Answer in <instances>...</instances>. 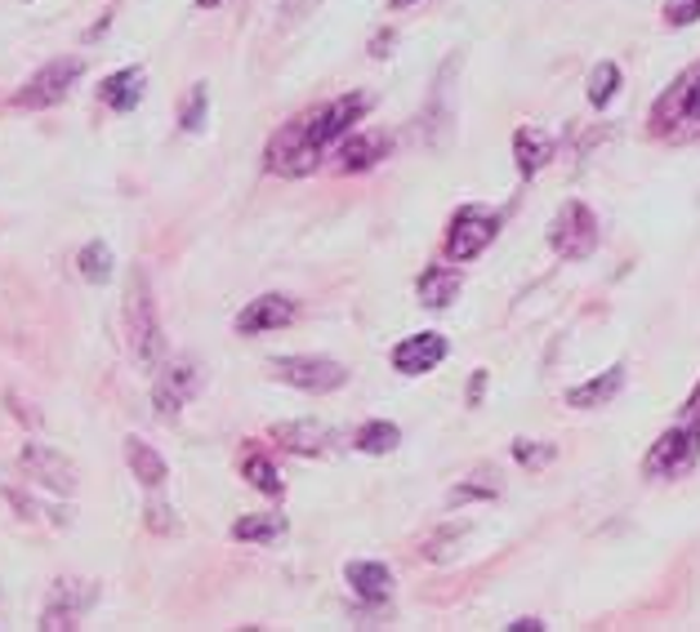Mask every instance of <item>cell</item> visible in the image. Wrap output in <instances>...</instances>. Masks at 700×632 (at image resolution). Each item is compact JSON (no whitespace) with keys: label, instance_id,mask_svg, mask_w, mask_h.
Returning a JSON list of instances; mask_svg holds the SVG:
<instances>
[{"label":"cell","instance_id":"obj_17","mask_svg":"<svg viewBox=\"0 0 700 632\" xmlns=\"http://www.w3.org/2000/svg\"><path fill=\"white\" fill-rule=\"evenodd\" d=\"M621 387H625V365H612L606 374H598V379L572 387V393H567V406H576V410H602L606 401L621 393Z\"/></svg>","mask_w":700,"mask_h":632},{"label":"cell","instance_id":"obj_8","mask_svg":"<svg viewBox=\"0 0 700 632\" xmlns=\"http://www.w3.org/2000/svg\"><path fill=\"white\" fill-rule=\"evenodd\" d=\"M268 370L272 379L299 387V393H335V387L348 383V370L331 357H277Z\"/></svg>","mask_w":700,"mask_h":632},{"label":"cell","instance_id":"obj_11","mask_svg":"<svg viewBox=\"0 0 700 632\" xmlns=\"http://www.w3.org/2000/svg\"><path fill=\"white\" fill-rule=\"evenodd\" d=\"M197 387H201V374L193 361H170L161 374H157V393H152V406L161 419H174L183 406H188L197 397Z\"/></svg>","mask_w":700,"mask_h":632},{"label":"cell","instance_id":"obj_28","mask_svg":"<svg viewBox=\"0 0 700 632\" xmlns=\"http://www.w3.org/2000/svg\"><path fill=\"white\" fill-rule=\"evenodd\" d=\"M553 446H540V442H513V459L518 463H527V468H544V463H553Z\"/></svg>","mask_w":700,"mask_h":632},{"label":"cell","instance_id":"obj_29","mask_svg":"<svg viewBox=\"0 0 700 632\" xmlns=\"http://www.w3.org/2000/svg\"><path fill=\"white\" fill-rule=\"evenodd\" d=\"M700 18V0H670L665 5V23L670 27H691Z\"/></svg>","mask_w":700,"mask_h":632},{"label":"cell","instance_id":"obj_12","mask_svg":"<svg viewBox=\"0 0 700 632\" xmlns=\"http://www.w3.org/2000/svg\"><path fill=\"white\" fill-rule=\"evenodd\" d=\"M299 317V303L291 295H259L237 312V334H263V330H282Z\"/></svg>","mask_w":700,"mask_h":632},{"label":"cell","instance_id":"obj_26","mask_svg":"<svg viewBox=\"0 0 700 632\" xmlns=\"http://www.w3.org/2000/svg\"><path fill=\"white\" fill-rule=\"evenodd\" d=\"M616 85H621V67L616 63L593 67V76H589V103L606 108V103H612V94H616Z\"/></svg>","mask_w":700,"mask_h":632},{"label":"cell","instance_id":"obj_2","mask_svg":"<svg viewBox=\"0 0 700 632\" xmlns=\"http://www.w3.org/2000/svg\"><path fill=\"white\" fill-rule=\"evenodd\" d=\"M700 459V383H696V393L687 397L683 406V419L656 436V446L647 450L642 459V472L651 481H674L683 472H691V463Z\"/></svg>","mask_w":700,"mask_h":632},{"label":"cell","instance_id":"obj_36","mask_svg":"<svg viewBox=\"0 0 700 632\" xmlns=\"http://www.w3.org/2000/svg\"><path fill=\"white\" fill-rule=\"evenodd\" d=\"M393 5H397V10H406V5H415V0H393Z\"/></svg>","mask_w":700,"mask_h":632},{"label":"cell","instance_id":"obj_13","mask_svg":"<svg viewBox=\"0 0 700 632\" xmlns=\"http://www.w3.org/2000/svg\"><path fill=\"white\" fill-rule=\"evenodd\" d=\"M442 361H446V338L442 334H410L393 348V370L397 374H429Z\"/></svg>","mask_w":700,"mask_h":632},{"label":"cell","instance_id":"obj_34","mask_svg":"<svg viewBox=\"0 0 700 632\" xmlns=\"http://www.w3.org/2000/svg\"><path fill=\"white\" fill-rule=\"evenodd\" d=\"M540 628H544L540 619H513L508 623V632H540Z\"/></svg>","mask_w":700,"mask_h":632},{"label":"cell","instance_id":"obj_14","mask_svg":"<svg viewBox=\"0 0 700 632\" xmlns=\"http://www.w3.org/2000/svg\"><path fill=\"white\" fill-rule=\"evenodd\" d=\"M384 157H389V134H380V129H353L340 142V165L348 174H361L370 165H380Z\"/></svg>","mask_w":700,"mask_h":632},{"label":"cell","instance_id":"obj_16","mask_svg":"<svg viewBox=\"0 0 700 632\" xmlns=\"http://www.w3.org/2000/svg\"><path fill=\"white\" fill-rule=\"evenodd\" d=\"M348 583H353V593L361 597V602H389V593H393V574H389V566H380V561H348Z\"/></svg>","mask_w":700,"mask_h":632},{"label":"cell","instance_id":"obj_20","mask_svg":"<svg viewBox=\"0 0 700 632\" xmlns=\"http://www.w3.org/2000/svg\"><path fill=\"white\" fill-rule=\"evenodd\" d=\"M553 157V138L540 134V129H518L513 134V161H518V170L531 178L544 170V161Z\"/></svg>","mask_w":700,"mask_h":632},{"label":"cell","instance_id":"obj_19","mask_svg":"<svg viewBox=\"0 0 700 632\" xmlns=\"http://www.w3.org/2000/svg\"><path fill=\"white\" fill-rule=\"evenodd\" d=\"M125 459H130V472H134V481H138V485H148V491H161V485H165L170 468H165V459H161L148 442H138V436H130V442H125Z\"/></svg>","mask_w":700,"mask_h":632},{"label":"cell","instance_id":"obj_31","mask_svg":"<svg viewBox=\"0 0 700 632\" xmlns=\"http://www.w3.org/2000/svg\"><path fill=\"white\" fill-rule=\"evenodd\" d=\"M451 499L455 504H464V499H495V485H459V491H451Z\"/></svg>","mask_w":700,"mask_h":632},{"label":"cell","instance_id":"obj_6","mask_svg":"<svg viewBox=\"0 0 700 632\" xmlns=\"http://www.w3.org/2000/svg\"><path fill=\"white\" fill-rule=\"evenodd\" d=\"M95 602H99V588L89 579H59L50 588V597H45L40 628L45 632H72V628H81V619L89 615Z\"/></svg>","mask_w":700,"mask_h":632},{"label":"cell","instance_id":"obj_18","mask_svg":"<svg viewBox=\"0 0 700 632\" xmlns=\"http://www.w3.org/2000/svg\"><path fill=\"white\" fill-rule=\"evenodd\" d=\"M99 99L112 108V112H134L138 99H144V67H125V72H112L99 89Z\"/></svg>","mask_w":700,"mask_h":632},{"label":"cell","instance_id":"obj_15","mask_svg":"<svg viewBox=\"0 0 700 632\" xmlns=\"http://www.w3.org/2000/svg\"><path fill=\"white\" fill-rule=\"evenodd\" d=\"M272 436H277V442H282L286 450H295V455H326V446L335 442V432L321 427V423H312V419H304V423H277Z\"/></svg>","mask_w":700,"mask_h":632},{"label":"cell","instance_id":"obj_33","mask_svg":"<svg viewBox=\"0 0 700 632\" xmlns=\"http://www.w3.org/2000/svg\"><path fill=\"white\" fill-rule=\"evenodd\" d=\"M389 45H393V32H380L376 40H370V54H376V59H384V50H389Z\"/></svg>","mask_w":700,"mask_h":632},{"label":"cell","instance_id":"obj_10","mask_svg":"<svg viewBox=\"0 0 700 632\" xmlns=\"http://www.w3.org/2000/svg\"><path fill=\"white\" fill-rule=\"evenodd\" d=\"M495 232H500V219H491V214H482V210H459L455 214V223H451V236H446V255L455 259V263H469V259H478L491 240H495Z\"/></svg>","mask_w":700,"mask_h":632},{"label":"cell","instance_id":"obj_27","mask_svg":"<svg viewBox=\"0 0 700 632\" xmlns=\"http://www.w3.org/2000/svg\"><path fill=\"white\" fill-rule=\"evenodd\" d=\"M206 99H210V89H206V85H193L188 103H183V116H179V125L188 129V134H197V129L206 125Z\"/></svg>","mask_w":700,"mask_h":632},{"label":"cell","instance_id":"obj_9","mask_svg":"<svg viewBox=\"0 0 700 632\" xmlns=\"http://www.w3.org/2000/svg\"><path fill=\"white\" fill-rule=\"evenodd\" d=\"M19 468L40 485V491H50V495H72V491H76V481H81V472H76V463H72V459H63V455H59V450H50V446H36V442H27V446H23Z\"/></svg>","mask_w":700,"mask_h":632},{"label":"cell","instance_id":"obj_5","mask_svg":"<svg viewBox=\"0 0 700 632\" xmlns=\"http://www.w3.org/2000/svg\"><path fill=\"white\" fill-rule=\"evenodd\" d=\"M549 246L557 259H567V263H580L598 250V219L585 201H567L563 210L553 214L549 223Z\"/></svg>","mask_w":700,"mask_h":632},{"label":"cell","instance_id":"obj_21","mask_svg":"<svg viewBox=\"0 0 700 632\" xmlns=\"http://www.w3.org/2000/svg\"><path fill=\"white\" fill-rule=\"evenodd\" d=\"M459 272L455 268H429L425 276H419V299H425V308H433V312H442V308H451L455 303V295H459Z\"/></svg>","mask_w":700,"mask_h":632},{"label":"cell","instance_id":"obj_23","mask_svg":"<svg viewBox=\"0 0 700 632\" xmlns=\"http://www.w3.org/2000/svg\"><path fill=\"white\" fill-rule=\"evenodd\" d=\"M361 455H389V450H397L402 446V427L397 423H366L361 432H357V442H353Z\"/></svg>","mask_w":700,"mask_h":632},{"label":"cell","instance_id":"obj_3","mask_svg":"<svg viewBox=\"0 0 700 632\" xmlns=\"http://www.w3.org/2000/svg\"><path fill=\"white\" fill-rule=\"evenodd\" d=\"M125 338H130V352L144 370H157L161 352H165V338H161V321H157V299H152V285L148 272H130V289H125Z\"/></svg>","mask_w":700,"mask_h":632},{"label":"cell","instance_id":"obj_22","mask_svg":"<svg viewBox=\"0 0 700 632\" xmlns=\"http://www.w3.org/2000/svg\"><path fill=\"white\" fill-rule=\"evenodd\" d=\"M282 534H286V517H277V512H255L232 525V540H242V544H272Z\"/></svg>","mask_w":700,"mask_h":632},{"label":"cell","instance_id":"obj_1","mask_svg":"<svg viewBox=\"0 0 700 632\" xmlns=\"http://www.w3.org/2000/svg\"><path fill=\"white\" fill-rule=\"evenodd\" d=\"M376 108V94H344V99L326 103L317 112H304L295 116L291 125H282V134H277L268 142V170L282 174V178H304L317 170V161L335 148V142H344L353 134V125Z\"/></svg>","mask_w":700,"mask_h":632},{"label":"cell","instance_id":"obj_30","mask_svg":"<svg viewBox=\"0 0 700 632\" xmlns=\"http://www.w3.org/2000/svg\"><path fill=\"white\" fill-rule=\"evenodd\" d=\"M317 5L321 0H277V14H282V23H304L308 14H317Z\"/></svg>","mask_w":700,"mask_h":632},{"label":"cell","instance_id":"obj_32","mask_svg":"<svg viewBox=\"0 0 700 632\" xmlns=\"http://www.w3.org/2000/svg\"><path fill=\"white\" fill-rule=\"evenodd\" d=\"M148 525H152V530H161V534L179 530V525L170 521V508H161V504H152V508H148Z\"/></svg>","mask_w":700,"mask_h":632},{"label":"cell","instance_id":"obj_7","mask_svg":"<svg viewBox=\"0 0 700 632\" xmlns=\"http://www.w3.org/2000/svg\"><path fill=\"white\" fill-rule=\"evenodd\" d=\"M85 76V59H50L45 63L23 89H19V108H27V112H40V108H54V103H63L67 99V89L76 85Z\"/></svg>","mask_w":700,"mask_h":632},{"label":"cell","instance_id":"obj_24","mask_svg":"<svg viewBox=\"0 0 700 632\" xmlns=\"http://www.w3.org/2000/svg\"><path fill=\"white\" fill-rule=\"evenodd\" d=\"M76 268H81V276L85 281H95V285H103V281H112V268H116V259H112V250L103 246V240H89V246L76 255Z\"/></svg>","mask_w":700,"mask_h":632},{"label":"cell","instance_id":"obj_25","mask_svg":"<svg viewBox=\"0 0 700 632\" xmlns=\"http://www.w3.org/2000/svg\"><path fill=\"white\" fill-rule=\"evenodd\" d=\"M242 476L255 485V491H263V495H282V476H277L272 459H263V455H246Z\"/></svg>","mask_w":700,"mask_h":632},{"label":"cell","instance_id":"obj_35","mask_svg":"<svg viewBox=\"0 0 700 632\" xmlns=\"http://www.w3.org/2000/svg\"><path fill=\"white\" fill-rule=\"evenodd\" d=\"M197 5H201V10H214V5H223V0H197Z\"/></svg>","mask_w":700,"mask_h":632},{"label":"cell","instance_id":"obj_4","mask_svg":"<svg viewBox=\"0 0 700 632\" xmlns=\"http://www.w3.org/2000/svg\"><path fill=\"white\" fill-rule=\"evenodd\" d=\"M651 129L670 142H700V63H691L651 108Z\"/></svg>","mask_w":700,"mask_h":632}]
</instances>
